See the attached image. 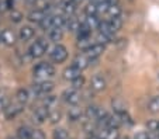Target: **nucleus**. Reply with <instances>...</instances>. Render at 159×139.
<instances>
[{"mask_svg": "<svg viewBox=\"0 0 159 139\" xmlns=\"http://www.w3.org/2000/svg\"><path fill=\"white\" fill-rule=\"evenodd\" d=\"M55 75V69L52 65L47 63V62H41L34 67V76L39 79H47V77H52Z\"/></svg>", "mask_w": 159, "mask_h": 139, "instance_id": "1", "label": "nucleus"}, {"mask_svg": "<svg viewBox=\"0 0 159 139\" xmlns=\"http://www.w3.org/2000/svg\"><path fill=\"white\" fill-rule=\"evenodd\" d=\"M48 49V42L45 39H38L30 46V55L31 58H41Z\"/></svg>", "mask_w": 159, "mask_h": 139, "instance_id": "2", "label": "nucleus"}, {"mask_svg": "<svg viewBox=\"0 0 159 139\" xmlns=\"http://www.w3.org/2000/svg\"><path fill=\"white\" fill-rule=\"evenodd\" d=\"M66 58H68V51L63 45H59L58 44L51 52V59L57 63H62V62L66 61Z\"/></svg>", "mask_w": 159, "mask_h": 139, "instance_id": "3", "label": "nucleus"}, {"mask_svg": "<svg viewBox=\"0 0 159 139\" xmlns=\"http://www.w3.org/2000/svg\"><path fill=\"white\" fill-rule=\"evenodd\" d=\"M54 90V83L52 82H41V83H37L34 85V91L37 94H48Z\"/></svg>", "mask_w": 159, "mask_h": 139, "instance_id": "4", "label": "nucleus"}, {"mask_svg": "<svg viewBox=\"0 0 159 139\" xmlns=\"http://www.w3.org/2000/svg\"><path fill=\"white\" fill-rule=\"evenodd\" d=\"M63 98H65L66 103L72 104V106H76V104L80 101V94L76 91V89H70V90H66L63 93Z\"/></svg>", "mask_w": 159, "mask_h": 139, "instance_id": "5", "label": "nucleus"}, {"mask_svg": "<svg viewBox=\"0 0 159 139\" xmlns=\"http://www.w3.org/2000/svg\"><path fill=\"white\" fill-rule=\"evenodd\" d=\"M104 45H103V44H94L93 46H92V48H89L87 49V51H84L86 52V56L87 58H90V59H97V58L100 56V55L103 54V52H104Z\"/></svg>", "mask_w": 159, "mask_h": 139, "instance_id": "6", "label": "nucleus"}, {"mask_svg": "<svg viewBox=\"0 0 159 139\" xmlns=\"http://www.w3.org/2000/svg\"><path fill=\"white\" fill-rule=\"evenodd\" d=\"M90 86L94 91H103L106 89V80L102 75H94L92 77V82H90Z\"/></svg>", "mask_w": 159, "mask_h": 139, "instance_id": "7", "label": "nucleus"}, {"mask_svg": "<svg viewBox=\"0 0 159 139\" xmlns=\"http://www.w3.org/2000/svg\"><path fill=\"white\" fill-rule=\"evenodd\" d=\"M48 117H49L48 107H38V108L34 111V121L39 122V124H42Z\"/></svg>", "mask_w": 159, "mask_h": 139, "instance_id": "8", "label": "nucleus"}, {"mask_svg": "<svg viewBox=\"0 0 159 139\" xmlns=\"http://www.w3.org/2000/svg\"><path fill=\"white\" fill-rule=\"evenodd\" d=\"M90 61H92L90 58L83 56V55H79V56H76L75 59H73V63H72V66L78 67L79 70H83V69H86V67L89 66Z\"/></svg>", "mask_w": 159, "mask_h": 139, "instance_id": "9", "label": "nucleus"}, {"mask_svg": "<svg viewBox=\"0 0 159 139\" xmlns=\"http://www.w3.org/2000/svg\"><path fill=\"white\" fill-rule=\"evenodd\" d=\"M23 106L24 104L18 103L17 106H9L4 108V115H6L7 119H11V118H14L16 115L18 114V112H21V110H23Z\"/></svg>", "mask_w": 159, "mask_h": 139, "instance_id": "10", "label": "nucleus"}, {"mask_svg": "<svg viewBox=\"0 0 159 139\" xmlns=\"http://www.w3.org/2000/svg\"><path fill=\"white\" fill-rule=\"evenodd\" d=\"M2 41H3L6 45L11 46L16 44V34L13 33L11 30H9V28H6V30H3V33H2Z\"/></svg>", "mask_w": 159, "mask_h": 139, "instance_id": "11", "label": "nucleus"}, {"mask_svg": "<svg viewBox=\"0 0 159 139\" xmlns=\"http://www.w3.org/2000/svg\"><path fill=\"white\" fill-rule=\"evenodd\" d=\"M44 18H45V11L42 9H35L28 14V20L33 23H38V24L44 20Z\"/></svg>", "mask_w": 159, "mask_h": 139, "instance_id": "12", "label": "nucleus"}, {"mask_svg": "<svg viewBox=\"0 0 159 139\" xmlns=\"http://www.w3.org/2000/svg\"><path fill=\"white\" fill-rule=\"evenodd\" d=\"M76 4L78 3L75 0H65V3H63V13H65V15L72 17L76 11Z\"/></svg>", "mask_w": 159, "mask_h": 139, "instance_id": "13", "label": "nucleus"}, {"mask_svg": "<svg viewBox=\"0 0 159 139\" xmlns=\"http://www.w3.org/2000/svg\"><path fill=\"white\" fill-rule=\"evenodd\" d=\"M79 76H80V70L75 66H70L63 70V79H66V80H70V82H72L73 79L79 77Z\"/></svg>", "mask_w": 159, "mask_h": 139, "instance_id": "14", "label": "nucleus"}, {"mask_svg": "<svg viewBox=\"0 0 159 139\" xmlns=\"http://www.w3.org/2000/svg\"><path fill=\"white\" fill-rule=\"evenodd\" d=\"M34 37V28L30 25H24V27L20 30V39L21 41H28Z\"/></svg>", "mask_w": 159, "mask_h": 139, "instance_id": "15", "label": "nucleus"}, {"mask_svg": "<svg viewBox=\"0 0 159 139\" xmlns=\"http://www.w3.org/2000/svg\"><path fill=\"white\" fill-rule=\"evenodd\" d=\"M63 37V31L62 28L59 27H52L51 30H49V39L51 41H54V42H58V41H61Z\"/></svg>", "mask_w": 159, "mask_h": 139, "instance_id": "16", "label": "nucleus"}, {"mask_svg": "<svg viewBox=\"0 0 159 139\" xmlns=\"http://www.w3.org/2000/svg\"><path fill=\"white\" fill-rule=\"evenodd\" d=\"M99 31L103 34H106V35H108L110 38H113V35H114V31H113V28H111L110 23L108 21H100L99 24Z\"/></svg>", "mask_w": 159, "mask_h": 139, "instance_id": "17", "label": "nucleus"}, {"mask_svg": "<svg viewBox=\"0 0 159 139\" xmlns=\"http://www.w3.org/2000/svg\"><path fill=\"white\" fill-rule=\"evenodd\" d=\"M92 28L87 25V23H82L80 25H79V30H78V38H86V37H90V34H92Z\"/></svg>", "mask_w": 159, "mask_h": 139, "instance_id": "18", "label": "nucleus"}, {"mask_svg": "<svg viewBox=\"0 0 159 139\" xmlns=\"http://www.w3.org/2000/svg\"><path fill=\"white\" fill-rule=\"evenodd\" d=\"M111 106H113V110H114L116 114H123V112H125V104H124V101L121 100V98H114L113 103H111Z\"/></svg>", "mask_w": 159, "mask_h": 139, "instance_id": "19", "label": "nucleus"}, {"mask_svg": "<svg viewBox=\"0 0 159 139\" xmlns=\"http://www.w3.org/2000/svg\"><path fill=\"white\" fill-rule=\"evenodd\" d=\"M80 117H82V111H80V108L78 107V104L73 106L72 108H69L68 118H69L70 121H78V119H80Z\"/></svg>", "mask_w": 159, "mask_h": 139, "instance_id": "20", "label": "nucleus"}, {"mask_svg": "<svg viewBox=\"0 0 159 139\" xmlns=\"http://www.w3.org/2000/svg\"><path fill=\"white\" fill-rule=\"evenodd\" d=\"M78 48H80L82 51H87L89 48H92V46L94 45L93 42H92V39H90V37H86V38H78Z\"/></svg>", "mask_w": 159, "mask_h": 139, "instance_id": "21", "label": "nucleus"}, {"mask_svg": "<svg viewBox=\"0 0 159 139\" xmlns=\"http://www.w3.org/2000/svg\"><path fill=\"white\" fill-rule=\"evenodd\" d=\"M108 23H110V25H111V28H113L114 33H117V31L123 27V18H121V15H117V17H110V21Z\"/></svg>", "mask_w": 159, "mask_h": 139, "instance_id": "22", "label": "nucleus"}, {"mask_svg": "<svg viewBox=\"0 0 159 139\" xmlns=\"http://www.w3.org/2000/svg\"><path fill=\"white\" fill-rule=\"evenodd\" d=\"M148 110H149V112H152V114H158L159 112V96L152 97V100L148 104Z\"/></svg>", "mask_w": 159, "mask_h": 139, "instance_id": "23", "label": "nucleus"}, {"mask_svg": "<svg viewBox=\"0 0 159 139\" xmlns=\"http://www.w3.org/2000/svg\"><path fill=\"white\" fill-rule=\"evenodd\" d=\"M31 132L33 131L27 127H21L17 131V138L18 139H31Z\"/></svg>", "mask_w": 159, "mask_h": 139, "instance_id": "24", "label": "nucleus"}, {"mask_svg": "<svg viewBox=\"0 0 159 139\" xmlns=\"http://www.w3.org/2000/svg\"><path fill=\"white\" fill-rule=\"evenodd\" d=\"M86 23H87V25H89L92 30H99L100 21H99V18H97L96 15H87Z\"/></svg>", "mask_w": 159, "mask_h": 139, "instance_id": "25", "label": "nucleus"}, {"mask_svg": "<svg viewBox=\"0 0 159 139\" xmlns=\"http://www.w3.org/2000/svg\"><path fill=\"white\" fill-rule=\"evenodd\" d=\"M66 20L68 18L62 17V15H52V27H59L62 28L66 24Z\"/></svg>", "mask_w": 159, "mask_h": 139, "instance_id": "26", "label": "nucleus"}, {"mask_svg": "<svg viewBox=\"0 0 159 139\" xmlns=\"http://www.w3.org/2000/svg\"><path fill=\"white\" fill-rule=\"evenodd\" d=\"M107 14L110 17H117V15H121V7L117 4H110L108 6V10H107Z\"/></svg>", "mask_w": 159, "mask_h": 139, "instance_id": "27", "label": "nucleus"}, {"mask_svg": "<svg viewBox=\"0 0 159 139\" xmlns=\"http://www.w3.org/2000/svg\"><path fill=\"white\" fill-rule=\"evenodd\" d=\"M66 25H68L69 31H78V30H79V25H80V23H79L76 18L69 17L68 20H66Z\"/></svg>", "mask_w": 159, "mask_h": 139, "instance_id": "28", "label": "nucleus"}, {"mask_svg": "<svg viewBox=\"0 0 159 139\" xmlns=\"http://www.w3.org/2000/svg\"><path fill=\"white\" fill-rule=\"evenodd\" d=\"M16 97H17V101L21 104H24L25 101L28 100V91L24 90V89H20V90L17 91V94H16Z\"/></svg>", "mask_w": 159, "mask_h": 139, "instance_id": "29", "label": "nucleus"}, {"mask_svg": "<svg viewBox=\"0 0 159 139\" xmlns=\"http://www.w3.org/2000/svg\"><path fill=\"white\" fill-rule=\"evenodd\" d=\"M86 15H97V3H89L84 7Z\"/></svg>", "mask_w": 159, "mask_h": 139, "instance_id": "30", "label": "nucleus"}, {"mask_svg": "<svg viewBox=\"0 0 159 139\" xmlns=\"http://www.w3.org/2000/svg\"><path fill=\"white\" fill-rule=\"evenodd\" d=\"M42 30H51L52 28V15H45V18L39 23Z\"/></svg>", "mask_w": 159, "mask_h": 139, "instance_id": "31", "label": "nucleus"}, {"mask_svg": "<svg viewBox=\"0 0 159 139\" xmlns=\"http://www.w3.org/2000/svg\"><path fill=\"white\" fill-rule=\"evenodd\" d=\"M104 139H118V131H117V128H108V131H106Z\"/></svg>", "mask_w": 159, "mask_h": 139, "instance_id": "32", "label": "nucleus"}, {"mask_svg": "<svg viewBox=\"0 0 159 139\" xmlns=\"http://www.w3.org/2000/svg\"><path fill=\"white\" fill-rule=\"evenodd\" d=\"M96 114H97V107H94V106L87 107V110H86V117L89 118L90 121H92V119H96Z\"/></svg>", "mask_w": 159, "mask_h": 139, "instance_id": "33", "label": "nucleus"}, {"mask_svg": "<svg viewBox=\"0 0 159 139\" xmlns=\"http://www.w3.org/2000/svg\"><path fill=\"white\" fill-rule=\"evenodd\" d=\"M158 127H159L158 119H149V121L147 122V128L151 132H158Z\"/></svg>", "mask_w": 159, "mask_h": 139, "instance_id": "34", "label": "nucleus"}, {"mask_svg": "<svg viewBox=\"0 0 159 139\" xmlns=\"http://www.w3.org/2000/svg\"><path fill=\"white\" fill-rule=\"evenodd\" d=\"M83 85H84V77L83 76H79V77H76V79L72 80V87L76 89V90H78V89H82Z\"/></svg>", "mask_w": 159, "mask_h": 139, "instance_id": "35", "label": "nucleus"}, {"mask_svg": "<svg viewBox=\"0 0 159 139\" xmlns=\"http://www.w3.org/2000/svg\"><path fill=\"white\" fill-rule=\"evenodd\" d=\"M48 119L52 122V124H57V122H59V121H61V112L58 111V110H55V111L49 112Z\"/></svg>", "mask_w": 159, "mask_h": 139, "instance_id": "36", "label": "nucleus"}, {"mask_svg": "<svg viewBox=\"0 0 159 139\" xmlns=\"http://www.w3.org/2000/svg\"><path fill=\"white\" fill-rule=\"evenodd\" d=\"M54 139H68V132L63 128H59L54 132Z\"/></svg>", "mask_w": 159, "mask_h": 139, "instance_id": "37", "label": "nucleus"}, {"mask_svg": "<svg viewBox=\"0 0 159 139\" xmlns=\"http://www.w3.org/2000/svg\"><path fill=\"white\" fill-rule=\"evenodd\" d=\"M10 20H11L13 23H20L21 20H23V14H21L20 11H17V10H13L11 14H10Z\"/></svg>", "mask_w": 159, "mask_h": 139, "instance_id": "38", "label": "nucleus"}, {"mask_svg": "<svg viewBox=\"0 0 159 139\" xmlns=\"http://www.w3.org/2000/svg\"><path fill=\"white\" fill-rule=\"evenodd\" d=\"M96 41L99 44H103V45H106L107 42H110L111 41V38L108 35H106V34H103V33H99V35H97V38H96Z\"/></svg>", "mask_w": 159, "mask_h": 139, "instance_id": "39", "label": "nucleus"}, {"mask_svg": "<svg viewBox=\"0 0 159 139\" xmlns=\"http://www.w3.org/2000/svg\"><path fill=\"white\" fill-rule=\"evenodd\" d=\"M31 139H45V135L41 129H34L31 132Z\"/></svg>", "mask_w": 159, "mask_h": 139, "instance_id": "40", "label": "nucleus"}, {"mask_svg": "<svg viewBox=\"0 0 159 139\" xmlns=\"http://www.w3.org/2000/svg\"><path fill=\"white\" fill-rule=\"evenodd\" d=\"M134 139H149V136H148L147 132H138Z\"/></svg>", "mask_w": 159, "mask_h": 139, "instance_id": "41", "label": "nucleus"}, {"mask_svg": "<svg viewBox=\"0 0 159 139\" xmlns=\"http://www.w3.org/2000/svg\"><path fill=\"white\" fill-rule=\"evenodd\" d=\"M6 100H4V98H2V100H0V111H4V108H6Z\"/></svg>", "mask_w": 159, "mask_h": 139, "instance_id": "42", "label": "nucleus"}, {"mask_svg": "<svg viewBox=\"0 0 159 139\" xmlns=\"http://www.w3.org/2000/svg\"><path fill=\"white\" fill-rule=\"evenodd\" d=\"M104 2H107L108 4H117L118 0H104Z\"/></svg>", "mask_w": 159, "mask_h": 139, "instance_id": "43", "label": "nucleus"}, {"mask_svg": "<svg viewBox=\"0 0 159 139\" xmlns=\"http://www.w3.org/2000/svg\"><path fill=\"white\" fill-rule=\"evenodd\" d=\"M28 3H37V0H27Z\"/></svg>", "mask_w": 159, "mask_h": 139, "instance_id": "44", "label": "nucleus"}, {"mask_svg": "<svg viewBox=\"0 0 159 139\" xmlns=\"http://www.w3.org/2000/svg\"><path fill=\"white\" fill-rule=\"evenodd\" d=\"M7 139H18V138H7Z\"/></svg>", "mask_w": 159, "mask_h": 139, "instance_id": "45", "label": "nucleus"}, {"mask_svg": "<svg viewBox=\"0 0 159 139\" xmlns=\"http://www.w3.org/2000/svg\"><path fill=\"white\" fill-rule=\"evenodd\" d=\"M0 42H2V34H0Z\"/></svg>", "mask_w": 159, "mask_h": 139, "instance_id": "46", "label": "nucleus"}, {"mask_svg": "<svg viewBox=\"0 0 159 139\" xmlns=\"http://www.w3.org/2000/svg\"><path fill=\"white\" fill-rule=\"evenodd\" d=\"M158 133H159V127H158Z\"/></svg>", "mask_w": 159, "mask_h": 139, "instance_id": "47", "label": "nucleus"}, {"mask_svg": "<svg viewBox=\"0 0 159 139\" xmlns=\"http://www.w3.org/2000/svg\"><path fill=\"white\" fill-rule=\"evenodd\" d=\"M0 93H2V90H0Z\"/></svg>", "mask_w": 159, "mask_h": 139, "instance_id": "48", "label": "nucleus"}]
</instances>
